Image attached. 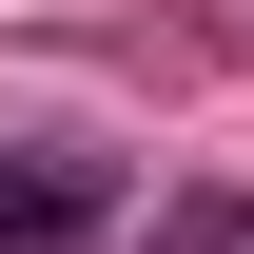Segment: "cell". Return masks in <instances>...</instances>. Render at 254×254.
<instances>
[{
    "instance_id": "6da1fadb",
    "label": "cell",
    "mask_w": 254,
    "mask_h": 254,
    "mask_svg": "<svg viewBox=\"0 0 254 254\" xmlns=\"http://www.w3.org/2000/svg\"><path fill=\"white\" fill-rule=\"evenodd\" d=\"M78 235H118V176L59 157V137H20L0 157V254H78Z\"/></svg>"
},
{
    "instance_id": "7a4b0ae2",
    "label": "cell",
    "mask_w": 254,
    "mask_h": 254,
    "mask_svg": "<svg viewBox=\"0 0 254 254\" xmlns=\"http://www.w3.org/2000/svg\"><path fill=\"white\" fill-rule=\"evenodd\" d=\"M137 254H254V195H157V235Z\"/></svg>"
}]
</instances>
